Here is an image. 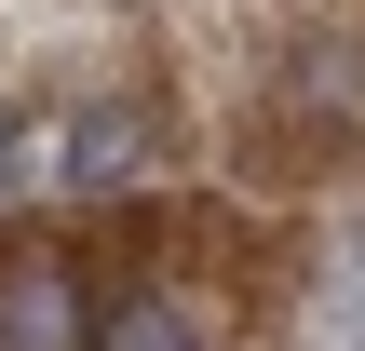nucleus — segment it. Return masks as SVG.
Instances as JSON below:
<instances>
[{"label":"nucleus","instance_id":"f03ea898","mask_svg":"<svg viewBox=\"0 0 365 351\" xmlns=\"http://www.w3.org/2000/svg\"><path fill=\"white\" fill-rule=\"evenodd\" d=\"M135 162H149V122H135V108H81V122H68V189H95V203H108Z\"/></svg>","mask_w":365,"mask_h":351},{"label":"nucleus","instance_id":"7ed1b4c3","mask_svg":"<svg viewBox=\"0 0 365 351\" xmlns=\"http://www.w3.org/2000/svg\"><path fill=\"white\" fill-rule=\"evenodd\" d=\"M95 351H203V338H190V311H176V298H108Z\"/></svg>","mask_w":365,"mask_h":351},{"label":"nucleus","instance_id":"423d86ee","mask_svg":"<svg viewBox=\"0 0 365 351\" xmlns=\"http://www.w3.org/2000/svg\"><path fill=\"white\" fill-rule=\"evenodd\" d=\"M0 189H27V135L14 122H0Z\"/></svg>","mask_w":365,"mask_h":351},{"label":"nucleus","instance_id":"39448f33","mask_svg":"<svg viewBox=\"0 0 365 351\" xmlns=\"http://www.w3.org/2000/svg\"><path fill=\"white\" fill-rule=\"evenodd\" d=\"M339 351H365V243L339 257Z\"/></svg>","mask_w":365,"mask_h":351},{"label":"nucleus","instance_id":"f257e3e1","mask_svg":"<svg viewBox=\"0 0 365 351\" xmlns=\"http://www.w3.org/2000/svg\"><path fill=\"white\" fill-rule=\"evenodd\" d=\"M0 351H81V271L14 257L0 271Z\"/></svg>","mask_w":365,"mask_h":351},{"label":"nucleus","instance_id":"20e7f679","mask_svg":"<svg viewBox=\"0 0 365 351\" xmlns=\"http://www.w3.org/2000/svg\"><path fill=\"white\" fill-rule=\"evenodd\" d=\"M298 95H312L325 122H365V54H312V68H298Z\"/></svg>","mask_w":365,"mask_h":351}]
</instances>
